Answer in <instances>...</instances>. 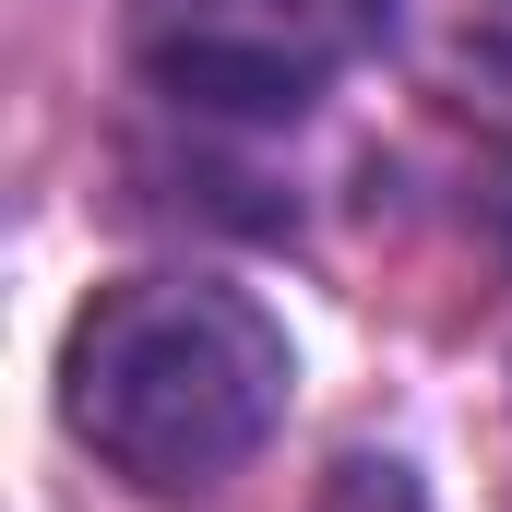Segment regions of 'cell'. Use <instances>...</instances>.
Segmentation results:
<instances>
[{"instance_id":"1","label":"cell","mask_w":512,"mask_h":512,"mask_svg":"<svg viewBox=\"0 0 512 512\" xmlns=\"http://www.w3.org/2000/svg\"><path fill=\"white\" fill-rule=\"evenodd\" d=\"M298 346L227 274H120L60 334V429L143 501L227 489L286 429Z\"/></svg>"},{"instance_id":"2","label":"cell","mask_w":512,"mask_h":512,"mask_svg":"<svg viewBox=\"0 0 512 512\" xmlns=\"http://www.w3.org/2000/svg\"><path fill=\"white\" fill-rule=\"evenodd\" d=\"M405 0H120L131 72L191 120H298L393 48Z\"/></svg>"}]
</instances>
